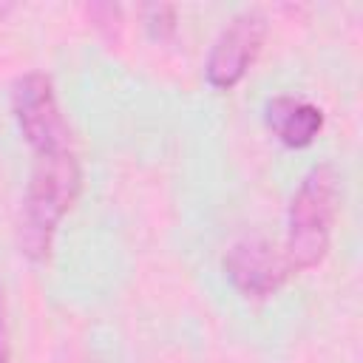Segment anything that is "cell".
<instances>
[{"label": "cell", "instance_id": "cell-6", "mask_svg": "<svg viewBox=\"0 0 363 363\" xmlns=\"http://www.w3.org/2000/svg\"><path fill=\"white\" fill-rule=\"evenodd\" d=\"M264 122L281 145L301 150V147H309L323 130V111L303 96L281 94V96L267 99Z\"/></svg>", "mask_w": 363, "mask_h": 363}, {"label": "cell", "instance_id": "cell-2", "mask_svg": "<svg viewBox=\"0 0 363 363\" xmlns=\"http://www.w3.org/2000/svg\"><path fill=\"white\" fill-rule=\"evenodd\" d=\"M337 204H340L337 167L329 162L309 167L286 213L284 261L289 272L312 269L326 258L332 244V227L337 218Z\"/></svg>", "mask_w": 363, "mask_h": 363}, {"label": "cell", "instance_id": "cell-5", "mask_svg": "<svg viewBox=\"0 0 363 363\" xmlns=\"http://www.w3.org/2000/svg\"><path fill=\"white\" fill-rule=\"evenodd\" d=\"M221 267L227 281L244 298H252V301H264L275 295L284 286V281L292 275L284 261V252H278L267 238H258V235L233 241L221 258Z\"/></svg>", "mask_w": 363, "mask_h": 363}, {"label": "cell", "instance_id": "cell-3", "mask_svg": "<svg viewBox=\"0 0 363 363\" xmlns=\"http://www.w3.org/2000/svg\"><path fill=\"white\" fill-rule=\"evenodd\" d=\"M11 111L17 119V128L28 147L37 153H51L68 145V125L62 119L57 94L51 79L43 71H28L14 79L11 85Z\"/></svg>", "mask_w": 363, "mask_h": 363}, {"label": "cell", "instance_id": "cell-1", "mask_svg": "<svg viewBox=\"0 0 363 363\" xmlns=\"http://www.w3.org/2000/svg\"><path fill=\"white\" fill-rule=\"evenodd\" d=\"M79 187H82V173L77 153L71 147L37 153L17 227V244L26 258L45 261L51 255L60 221L77 204Z\"/></svg>", "mask_w": 363, "mask_h": 363}, {"label": "cell", "instance_id": "cell-8", "mask_svg": "<svg viewBox=\"0 0 363 363\" xmlns=\"http://www.w3.org/2000/svg\"><path fill=\"white\" fill-rule=\"evenodd\" d=\"M0 363H11V343H9V318H6L3 284H0Z\"/></svg>", "mask_w": 363, "mask_h": 363}, {"label": "cell", "instance_id": "cell-4", "mask_svg": "<svg viewBox=\"0 0 363 363\" xmlns=\"http://www.w3.org/2000/svg\"><path fill=\"white\" fill-rule=\"evenodd\" d=\"M267 31H269V20L261 9H244L235 17H230V23L218 31L204 60L207 82L218 91L235 88L258 60Z\"/></svg>", "mask_w": 363, "mask_h": 363}, {"label": "cell", "instance_id": "cell-7", "mask_svg": "<svg viewBox=\"0 0 363 363\" xmlns=\"http://www.w3.org/2000/svg\"><path fill=\"white\" fill-rule=\"evenodd\" d=\"M145 17V28L153 40H170L176 34V6L167 3H153L142 9Z\"/></svg>", "mask_w": 363, "mask_h": 363}]
</instances>
